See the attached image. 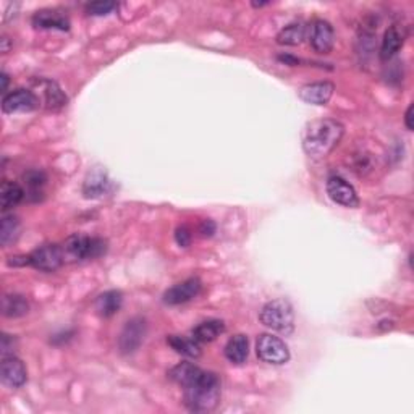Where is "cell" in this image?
Masks as SVG:
<instances>
[{"label": "cell", "instance_id": "cell-3", "mask_svg": "<svg viewBox=\"0 0 414 414\" xmlns=\"http://www.w3.org/2000/svg\"><path fill=\"white\" fill-rule=\"evenodd\" d=\"M65 262H78L98 259L107 251V242L102 238L86 237V235H71L62 244Z\"/></svg>", "mask_w": 414, "mask_h": 414}, {"label": "cell", "instance_id": "cell-30", "mask_svg": "<svg viewBox=\"0 0 414 414\" xmlns=\"http://www.w3.org/2000/svg\"><path fill=\"white\" fill-rule=\"evenodd\" d=\"M13 346H15V339L12 335L3 334L2 335V345H0V350H2V358H7V356H13Z\"/></svg>", "mask_w": 414, "mask_h": 414}, {"label": "cell", "instance_id": "cell-25", "mask_svg": "<svg viewBox=\"0 0 414 414\" xmlns=\"http://www.w3.org/2000/svg\"><path fill=\"white\" fill-rule=\"evenodd\" d=\"M20 233V220L13 214H6L2 217V224H0V243L3 246L15 242Z\"/></svg>", "mask_w": 414, "mask_h": 414}, {"label": "cell", "instance_id": "cell-24", "mask_svg": "<svg viewBox=\"0 0 414 414\" xmlns=\"http://www.w3.org/2000/svg\"><path fill=\"white\" fill-rule=\"evenodd\" d=\"M30 311V303L21 295H6L2 300V312L6 317H21Z\"/></svg>", "mask_w": 414, "mask_h": 414}, {"label": "cell", "instance_id": "cell-1", "mask_svg": "<svg viewBox=\"0 0 414 414\" xmlns=\"http://www.w3.org/2000/svg\"><path fill=\"white\" fill-rule=\"evenodd\" d=\"M343 133V125L336 120H314L306 125L303 133V149L311 159H324L339 146Z\"/></svg>", "mask_w": 414, "mask_h": 414}, {"label": "cell", "instance_id": "cell-5", "mask_svg": "<svg viewBox=\"0 0 414 414\" xmlns=\"http://www.w3.org/2000/svg\"><path fill=\"white\" fill-rule=\"evenodd\" d=\"M256 353L259 359L267 364L282 366L290 359V350L285 341L272 334H262L256 341Z\"/></svg>", "mask_w": 414, "mask_h": 414}, {"label": "cell", "instance_id": "cell-31", "mask_svg": "<svg viewBox=\"0 0 414 414\" xmlns=\"http://www.w3.org/2000/svg\"><path fill=\"white\" fill-rule=\"evenodd\" d=\"M199 232L204 235V237H210V235L215 232V224L210 222V220H204V222H202V225H201Z\"/></svg>", "mask_w": 414, "mask_h": 414}, {"label": "cell", "instance_id": "cell-13", "mask_svg": "<svg viewBox=\"0 0 414 414\" xmlns=\"http://www.w3.org/2000/svg\"><path fill=\"white\" fill-rule=\"evenodd\" d=\"M33 25L41 28V30H70L69 17L62 10H55V8H44V10L36 12L33 17Z\"/></svg>", "mask_w": 414, "mask_h": 414}, {"label": "cell", "instance_id": "cell-28", "mask_svg": "<svg viewBox=\"0 0 414 414\" xmlns=\"http://www.w3.org/2000/svg\"><path fill=\"white\" fill-rule=\"evenodd\" d=\"M117 8V3L110 2V0H98V2H91L86 6V12L93 17H102L109 15L110 12Z\"/></svg>", "mask_w": 414, "mask_h": 414}, {"label": "cell", "instance_id": "cell-11", "mask_svg": "<svg viewBox=\"0 0 414 414\" xmlns=\"http://www.w3.org/2000/svg\"><path fill=\"white\" fill-rule=\"evenodd\" d=\"M327 195H329L332 201L343 207L359 206V199H358V195H356L354 188L351 186L345 178H341L339 175L330 177L329 180H327Z\"/></svg>", "mask_w": 414, "mask_h": 414}, {"label": "cell", "instance_id": "cell-8", "mask_svg": "<svg viewBox=\"0 0 414 414\" xmlns=\"http://www.w3.org/2000/svg\"><path fill=\"white\" fill-rule=\"evenodd\" d=\"M37 107H39V98L30 89H15L2 99V110L6 114H25Z\"/></svg>", "mask_w": 414, "mask_h": 414}, {"label": "cell", "instance_id": "cell-7", "mask_svg": "<svg viewBox=\"0 0 414 414\" xmlns=\"http://www.w3.org/2000/svg\"><path fill=\"white\" fill-rule=\"evenodd\" d=\"M28 258H30V266L42 272H55L65 262L60 244H42Z\"/></svg>", "mask_w": 414, "mask_h": 414}, {"label": "cell", "instance_id": "cell-9", "mask_svg": "<svg viewBox=\"0 0 414 414\" xmlns=\"http://www.w3.org/2000/svg\"><path fill=\"white\" fill-rule=\"evenodd\" d=\"M309 42L312 49L319 54H329L335 46V31L329 21L325 20H314L311 23L309 31Z\"/></svg>", "mask_w": 414, "mask_h": 414}, {"label": "cell", "instance_id": "cell-12", "mask_svg": "<svg viewBox=\"0 0 414 414\" xmlns=\"http://www.w3.org/2000/svg\"><path fill=\"white\" fill-rule=\"evenodd\" d=\"M0 379L2 384L10 388H20L26 384L28 372L21 359H18L15 354L2 358V368H0Z\"/></svg>", "mask_w": 414, "mask_h": 414}, {"label": "cell", "instance_id": "cell-34", "mask_svg": "<svg viewBox=\"0 0 414 414\" xmlns=\"http://www.w3.org/2000/svg\"><path fill=\"white\" fill-rule=\"evenodd\" d=\"M0 80H2V91H3V93H6L7 86H8V75L7 73H2V78H0Z\"/></svg>", "mask_w": 414, "mask_h": 414}, {"label": "cell", "instance_id": "cell-29", "mask_svg": "<svg viewBox=\"0 0 414 414\" xmlns=\"http://www.w3.org/2000/svg\"><path fill=\"white\" fill-rule=\"evenodd\" d=\"M191 238H192V235H191V230L186 227V225H181V227H178L177 228V233H175V240H177V243L180 244L181 248H186V246H190V243H191Z\"/></svg>", "mask_w": 414, "mask_h": 414}, {"label": "cell", "instance_id": "cell-18", "mask_svg": "<svg viewBox=\"0 0 414 414\" xmlns=\"http://www.w3.org/2000/svg\"><path fill=\"white\" fill-rule=\"evenodd\" d=\"M202 370L201 368H197L196 364L192 363H180L177 364L175 368H172L168 370V379L173 380V382L181 385L183 388L188 387V385H191L192 382H196L197 379L201 377Z\"/></svg>", "mask_w": 414, "mask_h": 414}, {"label": "cell", "instance_id": "cell-21", "mask_svg": "<svg viewBox=\"0 0 414 414\" xmlns=\"http://www.w3.org/2000/svg\"><path fill=\"white\" fill-rule=\"evenodd\" d=\"M307 26L305 23L296 21L283 28L277 35V42L282 46H300L306 39Z\"/></svg>", "mask_w": 414, "mask_h": 414}, {"label": "cell", "instance_id": "cell-22", "mask_svg": "<svg viewBox=\"0 0 414 414\" xmlns=\"http://www.w3.org/2000/svg\"><path fill=\"white\" fill-rule=\"evenodd\" d=\"M25 197V191L23 188L18 185V183L13 181H3L2 188H0V199H2V210L7 213V210L17 207Z\"/></svg>", "mask_w": 414, "mask_h": 414}, {"label": "cell", "instance_id": "cell-17", "mask_svg": "<svg viewBox=\"0 0 414 414\" xmlns=\"http://www.w3.org/2000/svg\"><path fill=\"white\" fill-rule=\"evenodd\" d=\"M225 356L230 363L233 364H243L249 356V340L246 335L238 334L233 335L232 339L225 345Z\"/></svg>", "mask_w": 414, "mask_h": 414}, {"label": "cell", "instance_id": "cell-20", "mask_svg": "<svg viewBox=\"0 0 414 414\" xmlns=\"http://www.w3.org/2000/svg\"><path fill=\"white\" fill-rule=\"evenodd\" d=\"M225 332V324L219 319H210L201 322L199 325L192 329V339L197 343H210L217 336H220Z\"/></svg>", "mask_w": 414, "mask_h": 414}, {"label": "cell", "instance_id": "cell-27", "mask_svg": "<svg viewBox=\"0 0 414 414\" xmlns=\"http://www.w3.org/2000/svg\"><path fill=\"white\" fill-rule=\"evenodd\" d=\"M23 178H25L28 190H30V196L42 195V186H44L46 181H47L44 173L39 172V170H31V172H28Z\"/></svg>", "mask_w": 414, "mask_h": 414}, {"label": "cell", "instance_id": "cell-19", "mask_svg": "<svg viewBox=\"0 0 414 414\" xmlns=\"http://www.w3.org/2000/svg\"><path fill=\"white\" fill-rule=\"evenodd\" d=\"M122 305H123L122 291L109 290L98 296V300H96V311H98L99 316L102 317H112L120 311Z\"/></svg>", "mask_w": 414, "mask_h": 414}, {"label": "cell", "instance_id": "cell-33", "mask_svg": "<svg viewBox=\"0 0 414 414\" xmlns=\"http://www.w3.org/2000/svg\"><path fill=\"white\" fill-rule=\"evenodd\" d=\"M278 60L283 62V64H287V65H298V64H300V60H298L296 57H291V55H278Z\"/></svg>", "mask_w": 414, "mask_h": 414}, {"label": "cell", "instance_id": "cell-23", "mask_svg": "<svg viewBox=\"0 0 414 414\" xmlns=\"http://www.w3.org/2000/svg\"><path fill=\"white\" fill-rule=\"evenodd\" d=\"M167 343L177 351L178 354L186 356V358H199L201 346L195 339H188L181 335H170L167 339Z\"/></svg>", "mask_w": 414, "mask_h": 414}, {"label": "cell", "instance_id": "cell-16", "mask_svg": "<svg viewBox=\"0 0 414 414\" xmlns=\"http://www.w3.org/2000/svg\"><path fill=\"white\" fill-rule=\"evenodd\" d=\"M404 42V31L399 30L398 26H390L387 31L384 33L382 46H380V59L390 60L398 54L399 49L403 47Z\"/></svg>", "mask_w": 414, "mask_h": 414}, {"label": "cell", "instance_id": "cell-2", "mask_svg": "<svg viewBox=\"0 0 414 414\" xmlns=\"http://www.w3.org/2000/svg\"><path fill=\"white\" fill-rule=\"evenodd\" d=\"M183 399L190 411H213L220 402V379L217 374L204 370L196 382L183 388Z\"/></svg>", "mask_w": 414, "mask_h": 414}, {"label": "cell", "instance_id": "cell-32", "mask_svg": "<svg viewBox=\"0 0 414 414\" xmlns=\"http://www.w3.org/2000/svg\"><path fill=\"white\" fill-rule=\"evenodd\" d=\"M404 125H406L409 132H413V105H409L406 114H404Z\"/></svg>", "mask_w": 414, "mask_h": 414}, {"label": "cell", "instance_id": "cell-26", "mask_svg": "<svg viewBox=\"0 0 414 414\" xmlns=\"http://www.w3.org/2000/svg\"><path fill=\"white\" fill-rule=\"evenodd\" d=\"M44 96H46V104L49 109H60L66 105V96L64 94L59 86L52 81H47L44 88Z\"/></svg>", "mask_w": 414, "mask_h": 414}, {"label": "cell", "instance_id": "cell-15", "mask_svg": "<svg viewBox=\"0 0 414 414\" xmlns=\"http://www.w3.org/2000/svg\"><path fill=\"white\" fill-rule=\"evenodd\" d=\"M110 190H112V181L109 180L107 173L99 170V168L88 173L83 185V195L86 197H93V199L94 197H102Z\"/></svg>", "mask_w": 414, "mask_h": 414}, {"label": "cell", "instance_id": "cell-14", "mask_svg": "<svg viewBox=\"0 0 414 414\" xmlns=\"http://www.w3.org/2000/svg\"><path fill=\"white\" fill-rule=\"evenodd\" d=\"M335 86L330 81H319L303 86L300 89V99L311 105H325L334 96Z\"/></svg>", "mask_w": 414, "mask_h": 414}, {"label": "cell", "instance_id": "cell-4", "mask_svg": "<svg viewBox=\"0 0 414 414\" xmlns=\"http://www.w3.org/2000/svg\"><path fill=\"white\" fill-rule=\"evenodd\" d=\"M259 319L267 329L290 335L295 330V314L287 300H272L262 306Z\"/></svg>", "mask_w": 414, "mask_h": 414}, {"label": "cell", "instance_id": "cell-10", "mask_svg": "<svg viewBox=\"0 0 414 414\" xmlns=\"http://www.w3.org/2000/svg\"><path fill=\"white\" fill-rule=\"evenodd\" d=\"M201 288H202V283L199 278L191 277L185 282L177 283V285L168 288V290L163 293V303L168 306L183 305V303L195 300V298L201 293Z\"/></svg>", "mask_w": 414, "mask_h": 414}, {"label": "cell", "instance_id": "cell-6", "mask_svg": "<svg viewBox=\"0 0 414 414\" xmlns=\"http://www.w3.org/2000/svg\"><path fill=\"white\" fill-rule=\"evenodd\" d=\"M147 332L146 319L143 317H133L125 324L122 334L118 336V348L123 354H133L143 345L144 336Z\"/></svg>", "mask_w": 414, "mask_h": 414}, {"label": "cell", "instance_id": "cell-35", "mask_svg": "<svg viewBox=\"0 0 414 414\" xmlns=\"http://www.w3.org/2000/svg\"><path fill=\"white\" fill-rule=\"evenodd\" d=\"M2 52L3 54H7L8 52V37H6V36L2 37Z\"/></svg>", "mask_w": 414, "mask_h": 414}]
</instances>
